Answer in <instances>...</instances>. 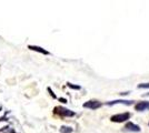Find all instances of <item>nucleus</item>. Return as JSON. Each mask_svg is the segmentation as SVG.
<instances>
[{
    "label": "nucleus",
    "instance_id": "3",
    "mask_svg": "<svg viewBox=\"0 0 149 133\" xmlns=\"http://www.w3.org/2000/svg\"><path fill=\"white\" fill-rule=\"evenodd\" d=\"M101 105H102V103L99 101H97V100H89V101L85 102V103L82 104L84 108L90 109V110H97V109L101 108Z\"/></svg>",
    "mask_w": 149,
    "mask_h": 133
},
{
    "label": "nucleus",
    "instance_id": "8",
    "mask_svg": "<svg viewBox=\"0 0 149 133\" xmlns=\"http://www.w3.org/2000/svg\"><path fill=\"white\" fill-rule=\"evenodd\" d=\"M74 129L71 127H66V125H62L60 127V133H72Z\"/></svg>",
    "mask_w": 149,
    "mask_h": 133
},
{
    "label": "nucleus",
    "instance_id": "4",
    "mask_svg": "<svg viewBox=\"0 0 149 133\" xmlns=\"http://www.w3.org/2000/svg\"><path fill=\"white\" fill-rule=\"evenodd\" d=\"M135 109H136V111H139V112H143V111L149 110V101L138 102L136 105H135Z\"/></svg>",
    "mask_w": 149,
    "mask_h": 133
},
{
    "label": "nucleus",
    "instance_id": "5",
    "mask_svg": "<svg viewBox=\"0 0 149 133\" xmlns=\"http://www.w3.org/2000/svg\"><path fill=\"white\" fill-rule=\"evenodd\" d=\"M134 103L132 100H113V101L106 102L107 105H115V104H125V105H131Z\"/></svg>",
    "mask_w": 149,
    "mask_h": 133
},
{
    "label": "nucleus",
    "instance_id": "13",
    "mask_svg": "<svg viewBox=\"0 0 149 133\" xmlns=\"http://www.w3.org/2000/svg\"><path fill=\"white\" fill-rule=\"evenodd\" d=\"M145 95H148V96H149V92H148V93H146V94H145Z\"/></svg>",
    "mask_w": 149,
    "mask_h": 133
},
{
    "label": "nucleus",
    "instance_id": "2",
    "mask_svg": "<svg viewBox=\"0 0 149 133\" xmlns=\"http://www.w3.org/2000/svg\"><path fill=\"white\" fill-rule=\"evenodd\" d=\"M130 118V113L129 112H125V113H120V114H115L110 118V121L111 122H115V123H121V122H125V121L129 120Z\"/></svg>",
    "mask_w": 149,
    "mask_h": 133
},
{
    "label": "nucleus",
    "instance_id": "14",
    "mask_svg": "<svg viewBox=\"0 0 149 133\" xmlns=\"http://www.w3.org/2000/svg\"><path fill=\"white\" fill-rule=\"evenodd\" d=\"M0 110H1V108H0Z\"/></svg>",
    "mask_w": 149,
    "mask_h": 133
},
{
    "label": "nucleus",
    "instance_id": "1",
    "mask_svg": "<svg viewBox=\"0 0 149 133\" xmlns=\"http://www.w3.org/2000/svg\"><path fill=\"white\" fill-rule=\"evenodd\" d=\"M54 112L62 116V118H71V116H74V114H76L74 111H71L67 108H63V107H56L54 109Z\"/></svg>",
    "mask_w": 149,
    "mask_h": 133
},
{
    "label": "nucleus",
    "instance_id": "12",
    "mask_svg": "<svg viewBox=\"0 0 149 133\" xmlns=\"http://www.w3.org/2000/svg\"><path fill=\"white\" fill-rule=\"evenodd\" d=\"M59 101H61V102H63V103H66V102H67V100H66V99H62V98H60V99H59Z\"/></svg>",
    "mask_w": 149,
    "mask_h": 133
},
{
    "label": "nucleus",
    "instance_id": "10",
    "mask_svg": "<svg viewBox=\"0 0 149 133\" xmlns=\"http://www.w3.org/2000/svg\"><path fill=\"white\" fill-rule=\"evenodd\" d=\"M138 88L139 89H149V83H140V84H138Z\"/></svg>",
    "mask_w": 149,
    "mask_h": 133
},
{
    "label": "nucleus",
    "instance_id": "6",
    "mask_svg": "<svg viewBox=\"0 0 149 133\" xmlns=\"http://www.w3.org/2000/svg\"><path fill=\"white\" fill-rule=\"evenodd\" d=\"M125 130L131 131V132H139V131H140V127L135 124V123H132V122H128V123H126V125H125Z\"/></svg>",
    "mask_w": 149,
    "mask_h": 133
},
{
    "label": "nucleus",
    "instance_id": "9",
    "mask_svg": "<svg viewBox=\"0 0 149 133\" xmlns=\"http://www.w3.org/2000/svg\"><path fill=\"white\" fill-rule=\"evenodd\" d=\"M67 85H68L69 88L74 89V90H80V89H81L79 85H74V84H72V83H70V82H67Z\"/></svg>",
    "mask_w": 149,
    "mask_h": 133
},
{
    "label": "nucleus",
    "instance_id": "11",
    "mask_svg": "<svg viewBox=\"0 0 149 133\" xmlns=\"http://www.w3.org/2000/svg\"><path fill=\"white\" fill-rule=\"evenodd\" d=\"M48 91H49L50 95H51V96H52V98H54V99H56L57 96H56V94H55V93H54V92H52V90H51V89H50V88H48Z\"/></svg>",
    "mask_w": 149,
    "mask_h": 133
},
{
    "label": "nucleus",
    "instance_id": "7",
    "mask_svg": "<svg viewBox=\"0 0 149 133\" xmlns=\"http://www.w3.org/2000/svg\"><path fill=\"white\" fill-rule=\"evenodd\" d=\"M28 48L32 51H37L39 53H42V54H49V52L47 50H45L44 48L41 47H38V45H28Z\"/></svg>",
    "mask_w": 149,
    "mask_h": 133
}]
</instances>
